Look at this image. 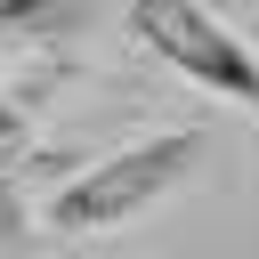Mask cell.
I'll use <instances>...</instances> for the list:
<instances>
[{"mask_svg": "<svg viewBox=\"0 0 259 259\" xmlns=\"http://www.w3.org/2000/svg\"><path fill=\"white\" fill-rule=\"evenodd\" d=\"M194 162H202V138H194V130H154V138H138V146H121V154H105L97 170L65 178V186H57V202H49V227H57V235L121 227V219H138L146 202H162Z\"/></svg>", "mask_w": 259, "mask_h": 259, "instance_id": "obj_1", "label": "cell"}, {"mask_svg": "<svg viewBox=\"0 0 259 259\" xmlns=\"http://www.w3.org/2000/svg\"><path fill=\"white\" fill-rule=\"evenodd\" d=\"M130 24L154 57H170L178 73H194L202 89L235 97V105H259V57L202 8V0H130Z\"/></svg>", "mask_w": 259, "mask_h": 259, "instance_id": "obj_2", "label": "cell"}]
</instances>
